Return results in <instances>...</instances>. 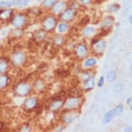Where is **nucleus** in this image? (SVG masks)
<instances>
[{
  "label": "nucleus",
  "mask_w": 132,
  "mask_h": 132,
  "mask_svg": "<svg viewBox=\"0 0 132 132\" xmlns=\"http://www.w3.org/2000/svg\"><path fill=\"white\" fill-rule=\"evenodd\" d=\"M29 0H11V1H3L0 2V7L2 8H9V7L17 6L24 7L28 4Z\"/></svg>",
  "instance_id": "f257e3e1"
},
{
  "label": "nucleus",
  "mask_w": 132,
  "mask_h": 132,
  "mask_svg": "<svg viewBox=\"0 0 132 132\" xmlns=\"http://www.w3.org/2000/svg\"><path fill=\"white\" fill-rule=\"evenodd\" d=\"M30 91V87L27 84H20L16 87V93L21 96H24L27 95Z\"/></svg>",
  "instance_id": "f03ea898"
},
{
  "label": "nucleus",
  "mask_w": 132,
  "mask_h": 132,
  "mask_svg": "<svg viewBox=\"0 0 132 132\" xmlns=\"http://www.w3.org/2000/svg\"><path fill=\"white\" fill-rule=\"evenodd\" d=\"M55 25H56V20H55L53 18H51V17H48V18H46L43 22V26L46 30H52L55 28Z\"/></svg>",
  "instance_id": "7ed1b4c3"
},
{
  "label": "nucleus",
  "mask_w": 132,
  "mask_h": 132,
  "mask_svg": "<svg viewBox=\"0 0 132 132\" xmlns=\"http://www.w3.org/2000/svg\"><path fill=\"white\" fill-rule=\"evenodd\" d=\"M80 104V101L77 98H71L66 102L64 106L67 109H73L76 108L77 106H78Z\"/></svg>",
  "instance_id": "20e7f679"
},
{
  "label": "nucleus",
  "mask_w": 132,
  "mask_h": 132,
  "mask_svg": "<svg viewBox=\"0 0 132 132\" xmlns=\"http://www.w3.org/2000/svg\"><path fill=\"white\" fill-rule=\"evenodd\" d=\"M93 50L95 51V52L100 53L103 51L105 47H106V44L103 41H96L93 44Z\"/></svg>",
  "instance_id": "39448f33"
},
{
  "label": "nucleus",
  "mask_w": 132,
  "mask_h": 132,
  "mask_svg": "<svg viewBox=\"0 0 132 132\" xmlns=\"http://www.w3.org/2000/svg\"><path fill=\"white\" fill-rule=\"evenodd\" d=\"M24 60V54L22 53H17L13 57V62L15 65L21 64Z\"/></svg>",
  "instance_id": "423d86ee"
},
{
  "label": "nucleus",
  "mask_w": 132,
  "mask_h": 132,
  "mask_svg": "<svg viewBox=\"0 0 132 132\" xmlns=\"http://www.w3.org/2000/svg\"><path fill=\"white\" fill-rule=\"evenodd\" d=\"M26 22V20L24 17L22 15H18L16 16L13 20V24L16 27H20V26L24 25Z\"/></svg>",
  "instance_id": "0eeeda50"
},
{
  "label": "nucleus",
  "mask_w": 132,
  "mask_h": 132,
  "mask_svg": "<svg viewBox=\"0 0 132 132\" xmlns=\"http://www.w3.org/2000/svg\"><path fill=\"white\" fill-rule=\"evenodd\" d=\"M94 87V78L90 76L87 80L85 81L84 85V89L85 90H91Z\"/></svg>",
  "instance_id": "6e6552de"
},
{
  "label": "nucleus",
  "mask_w": 132,
  "mask_h": 132,
  "mask_svg": "<svg viewBox=\"0 0 132 132\" xmlns=\"http://www.w3.org/2000/svg\"><path fill=\"white\" fill-rule=\"evenodd\" d=\"M37 105V101L35 98H28L27 100L25 101L24 103V106L26 109H32Z\"/></svg>",
  "instance_id": "1a4fd4ad"
},
{
  "label": "nucleus",
  "mask_w": 132,
  "mask_h": 132,
  "mask_svg": "<svg viewBox=\"0 0 132 132\" xmlns=\"http://www.w3.org/2000/svg\"><path fill=\"white\" fill-rule=\"evenodd\" d=\"M76 54L79 57H85L87 54V48L84 44H80L76 48Z\"/></svg>",
  "instance_id": "9d476101"
},
{
  "label": "nucleus",
  "mask_w": 132,
  "mask_h": 132,
  "mask_svg": "<svg viewBox=\"0 0 132 132\" xmlns=\"http://www.w3.org/2000/svg\"><path fill=\"white\" fill-rule=\"evenodd\" d=\"M113 21L114 19L113 18V17H107L103 20L102 23V27L103 28H109L112 26Z\"/></svg>",
  "instance_id": "9b49d317"
},
{
  "label": "nucleus",
  "mask_w": 132,
  "mask_h": 132,
  "mask_svg": "<svg viewBox=\"0 0 132 132\" xmlns=\"http://www.w3.org/2000/svg\"><path fill=\"white\" fill-rule=\"evenodd\" d=\"M73 15L74 13L72 10H67L65 12L63 13L61 18H62V20H64V21H69L73 18Z\"/></svg>",
  "instance_id": "f8f14e48"
},
{
  "label": "nucleus",
  "mask_w": 132,
  "mask_h": 132,
  "mask_svg": "<svg viewBox=\"0 0 132 132\" xmlns=\"http://www.w3.org/2000/svg\"><path fill=\"white\" fill-rule=\"evenodd\" d=\"M65 6H66V3L64 2H61L57 3L56 4L53 6V12L55 13H59L64 9Z\"/></svg>",
  "instance_id": "ddd939ff"
},
{
  "label": "nucleus",
  "mask_w": 132,
  "mask_h": 132,
  "mask_svg": "<svg viewBox=\"0 0 132 132\" xmlns=\"http://www.w3.org/2000/svg\"><path fill=\"white\" fill-rule=\"evenodd\" d=\"M62 105V101H60V100H55L54 102L51 104L50 109L52 111L57 110L58 109L60 108Z\"/></svg>",
  "instance_id": "4468645a"
},
{
  "label": "nucleus",
  "mask_w": 132,
  "mask_h": 132,
  "mask_svg": "<svg viewBox=\"0 0 132 132\" xmlns=\"http://www.w3.org/2000/svg\"><path fill=\"white\" fill-rule=\"evenodd\" d=\"M114 117V116L113 114L112 110L109 111L108 112L106 113L105 116H104V123H108Z\"/></svg>",
  "instance_id": "2eb2a0df"
},
{
  "label": "nucleus",
  "mask_w": 132,
  "mask_h": 132,
  "mask_svg": "<svg viewBox=\"0 0 132 132\" xmlns=\"http://www.w3.org/2000/svg\"><path fill=\"white\" fill-rule=\"evenodd\" d=\"M122 111H123V106L122 105H118L117 107H116L112 110L113 114L114 116L120 114L121 113H122Z\"/></svg>",
  "instance_id": "dca6fc26"
},
{
  "label": "nucleus",
  "mask_w": 132,
  "mask_h": 132,
  "mask_svg": "<svg viewBox=\"0 0 132 132\" xmlns=\"http://www.w3.org/2000/svg\"><path fill=\"white\" fill-rule=\"evenodd\" d=\"M96 64V60L93 58L88 59L85 61V67H93L94 65Z\"/></svg>",
  "instance_id": "f3484780"
},
{
  "label": "nucleus",
  "mask_w": 132,
  "mask_h": 132,
  "mask_svg": "<svg viewBox=\"0 0 132 132\" xmlns=\"http://www.w3.org/2000/svg\"><path fill=\"white\" fill-rule=\"evenodd\" d=\"M8 84V78L6 76L0 77V89L4 88Z\"/></svg>",
  "instance_id": "a211bd4d"
},
{
  "label": "nucleus",
  "mask_w": 132,
  "mask_h": 132,
  "mask_svg": "<svg viewBox=\"0 0 132 132\" xmlns=\"http://www.w3.org/2000/svg\"><path fill=\"white\" fill-rule=\"evenodd\" d=\"M116 73L113 71H109L107 74V80L109 82H113L116 80Z\"/></svg>",
  "instance_id": "6ab92c4d"
},
{
  "label": "nucleus",
  "mask_w": 132,
  "mask_h": 132,
  "mask_svg": "<svg viewBox=\"0 0 132 132\" xmlns=\"http://www.w3.org/2000/svg\"><path fill=\"white\" fill-rule=\"evenodd\" d=\"M95 32V29L92 27H89L87 28L85 30L84 32H83V35L85 36H90V35H93V33Z\"/></svg>",
  "instance_id": "aec40b11"
},
{
  "label": "nucleus",
  "mask_w": 132,
  "mask_h": 132,
  "mask_svg": "<svg viewBox=\"0 0 132 132\" xmlns=\"http://www.w3.org/2000/svg\"><path fill=\"white\" fill-rule=\"evenodd\" d=\"M56 2V0H44L43 2V5L46 8L52 6Z\"/></svg>",
  "instance_id": "412c9836"
},
{
  "label": "nucleus",
  "mask_w": 132,
  "mask_h": 132,
  "mask_svg": "<svg viewBox=\"0 0 132 132\" xmlns=\"http://www.w3.org/2000/svg\"><path fill=\"white\" fill-rule=\"evenodd\" d=\"M68 26L66 24H60L58 26V32H64L67 30Z\"/></svg>",
  "instance_id": "4be33fe9"
},
{
  "label": "nucleus",
  "mask_w": 132,
  "mask_h": 132,
  "mask_svg": "<svg viewBox=\"0 0 132 132\" xmlns=\"http://www.w3.org/2000/svg\"><path fill=\"white\" fill-rule=\"evenodd\" d=\"M7 69V64L5 62H0V73H4Z\"/></svg>",
  "instance_id": "5701e85b"
},
{
  "label": "nucleus",
  "mask_w": 132,
  "mask_h": 132,
  "mask_svg": "<svg viewBox=\"0 0 132 132\" xmlns=\"http://www.w3.org/2000/svg\"><path fill=\"white\" fill-rule=\"evenodd\" d=\"M120 8V6L119 4H114L110 6V7H109V10L111 11H117L119 10Z\"/></svg>",
  "instance_id": "b1692460"
},
{
  "label": "nucleus",
  "mask_w": 132,
  "mask_h": 132,
  "mask_svg": "<svg viewBox=\"0 0 132 132\" xmlns=\"http://www.w3.org/2000/svg\"><path fill=\"white\" fill-rule=\"evenodd\" d=\"M44 37H45V32H42V31H39L38 33L36 34V38H37V39H42Z\"/></svg>",
  "instance_id": "393cba45"
},
{
  "label": "nucleus",
  "mask_w": 132,
  "mask_h": 132,
  "mask_svg": "<svg viewBox=\"0 0 132 132\" xmlns=\"http://www.w3.org/2000/svg\"><path fill=\"white\" fill-rule=\"evenodd\" d=\"M104 77L103 76H101L100 78V80H98V82H97V86L98 87H102L103 84H104Z\"/></svg>",
  "instance_id": "a878e982"
},
{
  "label": "nucleus",
  "mask_w": 132,
  "mask_h": 132,
  "mask_svg": "<svg viewBox=\"0 0 132 132\" xmlns=\"http://www.w3.org/2000/svg\"><path fill=\"white\" fill-rule=\"evenodd\" d=\"M90 2H91V0H81V2L84 4H87L90 3Z\"/></svg>",
  "instance_id": "bb28decb"
},
{
  "label": "nucleus",
  "mask_w": 132,
  "mask_h": 132,
  "mask_svg": "<svg viewBox=\"0 0 132 132\" xmlns=\"http://www.w3.org/2000/svg\"><path fill=\"white\" fill-rule=\"evenodd\" d=\"M132 102V97H130V98H129L127 100V103L128 104H129L130 103H131Z\"/></svg>",
  "instance_id": "cd10ccee"
},
{
  "label": "nucleus",
  "mask_w": 132,
  "mask_h": 132,
  "mask_svg": "<svg viewBox=\"0 0 132 132\" xmlns=\"http://www.w3.org/2000/svg\"><path fill=\"white\" fill-rule=\"evenodd\" d=\"M125 131H132V127H127V129H125Z\"/></svg>",
  "instance_id": "c85d7f7f"
},
{
  "label": "nucleus",
  "mask_w": 132,
  "mask_h": 132,
  "mask_svg": "<svg viewBox=\"0 0 132 132\" xmlns=\"http://www.w3.org/2000/svg\"><path fill=\"white\" fill-rule=\"evenodd\" d=\"M130 22H131V24H132V15L130 17Z\"/></svg>",
  "instance_id": "c756f323"
},
{
  "label": "nucleus",
  "mask_w": 132,
  "mask_h": 132,
  "mask_svg": "<svg viewBox=\"0 0 132 132\" xmlns=\"http://www.w3.org/2000/svg\"><path fill=\"white\" fill-rule=\"evenodd\" d=\"M96 1H97L98 2H104L105 0H96Z\"/></svg>",
  "instance_id": "7c9ffc66"
},
{
  "label": "nucleus",
  "mask_w": 132,
  "mask_h": 132,
  "mask_svg": "<svg viewBox=\"0 0 132 132\" xmlns=\"http://www.w3.org/2000/svg\"><path fill=\"white\" fill-rule=\"evenodd\" d=\"M2 13H3V11H0V15H2Z\"/></svg>",
  "instance_id": "2f4dec72"
},
{
  "label": "nucleus",
  "mask_w": 132,
  "mask_h": 132,
  "mask_svg": "<svg viewBox=\"0 0 132 132\" xmlns=\"http://www.w3.org/2000/svg\"><path fill=\"white\" fill-rule=\"evenodd\" d=\"M130 109H131V110H132V105L131 106V107H130Z\"/></svg>",
  "instance_id": "473e14b6"
},
{
  "label": "nucleus",
  "mask_w": 132,
  "mask_h": 132,
  "mask_svg": "<svg viewBox=\"0 0 132 132\" xmlns=\"http://www.w3.org/2000/svg\"><path fill=\"white\" fill-rule=\"evenodd\" d=\"M4 1H11V0H4Z\"/></svg>",
  "instance_id": "72a5a7b5"
},
{
  "label": "nucleus",
  "mask_w": 132,
  "mask_h": 132,
  "mask_svg": "<svg viewBox=\"0 0 132 132\" xmlns=\"http://www.w3.org/2000/svg\"><path fill=\"white\" fill-rule=\"evenodd\" d=\"M131 69H132V65H131Z\"/></svg>",
  "instance_id": "f704fd0d"
}]
</instances>
